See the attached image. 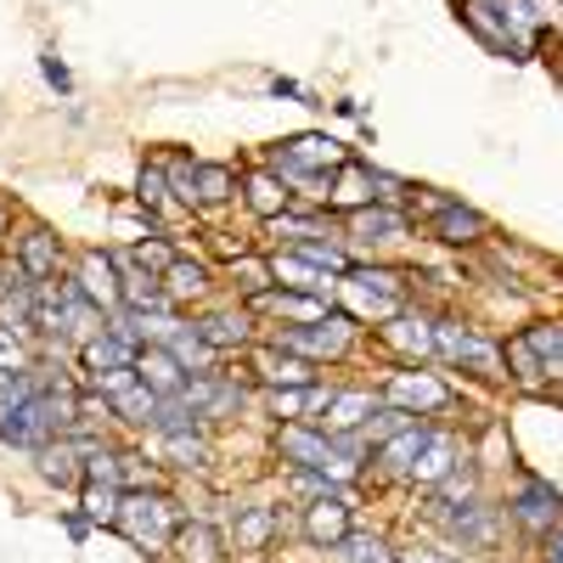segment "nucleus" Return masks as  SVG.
I'll use <instances>...</instances> for the list:
<instances>
[{
  "instance_id": "1",
  "label": "nucleus",
  "mask_w": 563,
  "mask_h": 563,
  "mask_svg": "<svg viewBox=\"0 0 563 563\" xmlns=\"http://www.w3.org/2000/svg\"><path fill=\"white\" fill-rule=\"evenodd\" d=\"M113 525H119L124 541L141 547V552H169V547H175V530H180L186 519H180V507H175L169 496H158V490H124Z\"/></svg>"
},
{
  "instance_id": "2",
  "label": "nucleus",
  "mask_w": 563,
  "mask_h": 563,
  "mask_svg": "<svg viewBox=\"0 0 563 563\" xmlns=\"http://www.w3.org/2000/svg\"><path fill=\"white\" fill-rule=\"evenodd\" d=\"M456 18L467 23V34H474L485 52H496V57H512V63H525L536 45L512 29V18H507V0H456Z\"/></svg>"
},
{
  "instance_id": "3",
  "label": "nucleus",
  "mask_w": 563,
  "mask_h": 563,
  "mask_svg": "<svg viewBox=\"0 0 563 563\" xmlns=\"http://www.w3.org/2000/svg\"><path fill=\"white\" fill-rule=\"evenodd\" d=\"M406 288H411V282L400 271H384V265H350L344 271V294L372 321H395L406 310Z\"/></svg>"
},
{
  "instance_id": "4",
  "label": "nucleus",
  "mask_w": 563,
  "mask_h": 563,
  "mask_svg": "<svg viewBox=\"0 0 563 563\" xmlns=\"http://www.w3.org/2000/svg\"><path fill=\"white\" fill-rule=\"evenodd\" d=\"M434 355H445L451 366L462 372H474V378H507V361H501V344L479 339L474 327H462V321H434Z\"/></svg>"
},
{
  "instance_id": "5",
  "label": "nucleus",
  "mask_w": 563,
  "mask_h": 563,
  "mask_svg": "<svg viewBox=\"0 0 563 563\" xmlns=\"http://www.w3.org/2000/svg\"><path fill=\"white\" fill-rule=\"evenodd\" d=\"M350 344H355V316H339V310H327L321 321H305V327L276 333V350L305 355V361H339V355H350Z\"/></svg>"
},
{
  "instance_id": "6",
  "label": "nucleus",
  "mask_w": 563,
  "mask_h": 563,
  "mask_svg": "<svg viewBox=\"0 0 563 563\" xmlns=\"http://www.w3.org/2000/svg\"><path fill=\"white\" fill-rule=\"evenodd\" d=\"M175 395L198 422H225V417H238L249 406V389L238 378H225V372H192Z\"/></svg>"
},
{
  "instance_id": "7",
  "label": "nucleus",
  "mask_w": 563,
  "mask_h": 563,
  "mask_svg": "<svg viewBox=\"0 0 563 563\" xmlns=\"http://www.w3.org/2000/svg\"><path fill=\"white\" fill-rule=\"evenodd\" d=\"M389 406H400V411H411V417H434V411H445L456 395H451V384L445 378H434V372H395V378L378 389Z\"/></svg>"
},
{
  "instance_id": "8",
  "label": "nucleus",
  "mask_w": 563,
  "mask_h": 563,
  "mask_svg": "<svg viewBox=\"0 0 563 563\" xmlns=\"http://www.w3.org/2000/svg\"><path fill=\"white\" fill-rule=\"evenodd\" d=\"M507 512H512V525H519L525 536H536V541H541V536L563 519V496H558L547 479H525V485H519V496L507 501Z\"/></svg>"
},
{
  "instance_id": "9",
  "label": "nucleus",
  "mask_w": 563,
  "mask_h": 563,
  "mask_svg": "<svg viewBox=\"0 0 563 563\" xmlns=\"http://www.w3.org/2000/svg\"><path fill=\"white\" fill-rule=\"evenodd\" d=\"M434 519H440V525H445L462 547H474V552L496 541V507H485L479 496L451 501V507H440V501H434Z\"/></svg>"
},
{
  "instance_id": "10",
  "label": "nucleus",
  "mask_w": 563,
  "mask_h": 563,
  "mask_svg": "<svg viewBox=\"0 0 563 563\" xmlns=\"http://www.w3.org/2000/svg\"><path fill=\"white\" fill-rule=\"evenodd\" d=\"M97 445L85 429L79 434H63V440H52V445H40L34 456H40V474L52 479L57 490H68V485H85V451Z\"/></svg>"
},
{
  "instance_id": "11",
  "label": "nucleus",
  "mask_w": 563,
  "mask_h": 563,
  "mask_svg": "<svg viewBox=\"0 0 563 563\" xmlns=\"http://www.w3.org/2000/svg\"><path fill=\"white\" fill-rule=\"evenodd\" d=\"M198 333L214 355H231V350H249L254 344V310L249 305H225V310H209L198 316Z\"/></svg>"
},
{
  "instance_id": "12",
  "label": "nucleus",
  "mask_w": 563,
  "mask_h": 563,
  "mask_svg": "<svg viewBox=\"0 0 563 563\" xmlns=\"http://www.w3.org/2000/svg\"><path fill=\"white\" fill-rule=\"evenodd\" d=\"M79 294L97 305L102 316H113V310H124V288H119V265H113V254H97L90 249L85 260H79Z\"/></svg>"
},
{
  "instance_id": "13",
  "label": "nucleus",
  "mask_w": 563,
  "mask_h": 563,
  "mask_svg": "<svg viewBox=\"0 0 563 563\" xmlns=\"http://www.w3.org/2000/svg\"><path fill=\"white\" fill-rule=\"evenodd\" d=\"M350 530H355V525H350L344 490H327V496H316V501L305 507V536H310L316 547H344Z\"/></svg>"
},
{
  "instance_id": "14",
  "label": "nucleus",
  "mask_w": 563,
  "mask_h": 563,
  "mask_svg": "<svg viewBox=\"0 0 563 563\" xmlns=\"http://www.w3.org/2000/svg\"><path fill=\"white\" fill-rule=\"evenodd\" d=\"M254 378L265 384V389H305V384H316V361H305V355H288V350H260L254 355Z\"/></svg>"
},
{
  "instance_id": "15",
  "label": "nucleus",
  "mask_w": 563,
  "mask_h": 563,
  "mask_svg": "<svg viewBox=\"0 0 563 563\" xmlns=\"http://www.w3.org/2000/svg\"><path fill=\"white\" fill-rule=\"evenodd\" d=\"M429 422H411V429H400V434H389L378 451V474H389V479H411V467H417V456H422V445H429Z\"/></svg>"
},
{
  "instance_id": "16",
  "label": "nucleus",
  "mask_w": 563,
  "mask_h": 563,
  "mask_svg": "<svg viewBox=\"0 0 563 563\" xmlns=\"http://www.w3.org/2000/svg\"><path fill=\"white\" fill-rule=\"evenodd\" d=\"M276 536H282V512H276V507H265V501H254V507H238V525H231V547H238L243 558L265 552Z\"/></svg>"
},
{
  "instance_id": "17",
  "label": "nucleus",
  "mask_w": 563,
  "mask_h": 563,
  "mask_svg": "<svg viewBox=\"0 0 563 563\" xmlns=\"http://www.w3.org/2000/svg\"><path fill=\"white\" fill-rule=\"evenodd\" d=\"M429 231H434L440 243H451V249H474V243H485L490 220H485L479 209H467V203H440Z\"/></svg>"
},
{
  "instance_id": "18",
  "label": "nucleus",
  "mask_w": 563,
  "mask_h": 563,
  "mask_svg": "<svg viewBox=\"0 0 563 563\" xmlns=\"http://www.w3.org/2000/svg\"><path fill=\"white\" fill-rule=\"evenodd\" d=\"M135 378L147 384L153 395H175L186 378H192V372H186V366H180V361H175L164 344H141V350H135Z\"/></svg>"
},
{
  "instance_id": "19",
  "label": "nucleus",
  "mask_w": 563,
  "mask_h": 563,
  "mask_svg": "<svg viewBox=\"0 0 563 563\" xmlns=\"http://www.w3.org/2000/svg\"><path fill=\"white\" fill-rule=\"evenodd\" d=\"M384 344H389L395 355H406V361H429V355H434V321L400 310L395 321H384Z\"/></svg>"
},
{
  "instance_id": "20",
  "label": "nucleus",
  "mask_w": 563,
  "mask_h": 563,
  "mask_svg": "<svg viewBox=\"0 0 563 563\" xmlns=\"http://www.w3.org/2000/svg\"><path fill=\"white\" fill-rule=\"evenodd\" d=\"M384 406V395L378 389H333V400H327V434H350V429H366V417Z\"/></svg>"
},
{
  "instance_id": "21",
  "label": "nucleus",
  "mask_w": 563,
  "mask_h": 563,
  "mask_svg": "<svg viewBox=\"0 0 563 563\" xmlns=\"http://www.w3.org/2000/svg\"><path fill=\"white\" fill-rule=\"evenodd\" d=\"M243 198L260 220H276V214H288L294 209V192H288V180H282L276 169H249L243 175Z\"/></svg>"
},
{
  "instance_id": "22",
  "label": "nucleus",
  "mask_w": 563,
  "mask_h": 563,
  "mask_svg": "<svg viewBox=\"0 0 563 563\" xmlns=\"http://www.w3.org/2000/svg\"><path fill=\"white\" fill-rule=\"evenodd\" d=\"M327 203H333L339 214H350V209H366L372 203V164H339L333 169V180H327Z\"/></svg>"
},
{
  "instance_id": "23",
  "label": "nucleus",
  "mask_w": 563,
  "mask_h": 563,
  "mask_svg": "<svg viewBox=\"0 0 563 563\" xmlns=\"http://www.w3.org/2000/svg\"><path fill=\"white\" fill-rule=\"evenodd\" d=\"M18 265H23L34 282H52V276H57V265H63V243L52 238V225H29V231H23Z\"/></svg>"
},
{
  "instance_id": "24",
  "label": "nucleus",
  "mask_w": 563,
  "mask_h": 563,
  "mask_svg": "<svg viewBox=\"0 0 563 563\" xmlns=\"http://www.w3.org/2000/svg\"><path fill=\"white\" fill-rule=\"evenodd\" d=\"M175 558H180V563H225V536H220L214 525L192 519V525L175 530Z\"/></svg>"
},
{
  "instance_id": "25",
  "label": "nucleus",
  "mask_w": 563,
  "mask_h": 563,
  "mask_svg": "<svg viewBox=\"0 0 563 563\" xmlns=\"http://www.w3.org/2000/svg\"><path fill=\"white\" fill-rule=\"evenodd\" d=\"M344 225H350V238H361V243H395V238H406V214H395V209H350L344 214Z\"/></svg>"
},
{
  "instance_id": "26",
  "label": "nucleus",
  "mask_w": 563,
  "mask_h": 563,
  "mask_svg": "<svg viewBox=\"0 0 563 563\" xmlns=\"http://www.w3.org/2000/svg\"><path fill=\"white\" fill-rule=\"evenodd\" d=\"M79 361H85V372L90 378H102V372H119V366H135V344H124V339H113L108 327L97 339H85L79 344Z\"/></svg>"
},
{
  "instance_id": "27",
  "label": "nucleus",
  "mask_w": 563,
  "mask_h": 563,
  "mask_svg": "<svg viewBox=\"0 0 563 563\" xmlns=\"http://www.w3.org/2000/svg\"><path fill=\"white\" fill-rule=\"evenodd\" d=\"M108 406H113V417L119 422H130V429H153V411H158V395L141 384V378H130V384H119L113 395H108Z\"/></svg>"
},
{
  "instance_id": "28",
  "label": "nucleus",
  "mask_w": 563,
  "mask_h": 563,
  "mask_svg": "<svg viewBox=\"0 0 563 563\" xmlns=\"http://www.w3.org/2000/svg\"><path fill=\"white\" fill-rule=\"evenodd\" d=\"M164 294H169V305L203 299V294H209V265H203V260H186V254H175V265L164 271Z\"/></svg>"
},
{
  "instance_id": "29",
  "label": "nucleus",
  "mask_w": 563,
  "mask_h": 563,
  "mask_svg": "<svg viewBox=\"0 0 563 563\" xmlns=\"http://www.w3.org/2000/svg\"><path fill=\"white\" fill-rule=\"evenodd\" d=\"M164 350H169V355H175V361H180L186 372H214V361H220V355H214V350L203 344V333H198V321H180L175 333L164 339Z\"/></svg>"
},
{
  "instance_id": "30",
  "label": "nucleus",
  "mask_w": 563,
  "mask_h": 563,
  "mask_svg": "<svg viewBox=\"0 0 563 563\" xmlns=\"http://www.w3.org/2000/svg\"><path fill=\"white\" fill-rule=\"evenodd\" d=\"M271 276L282 282V288H294V294H327V271H316L305 254H276L271 260Z\"/></svg>"
},
{
  "instance_id": "31",
  "label": "nucleus",
  "mask_w": 563,
  "mask_h": 563,
  "mask_svg": "<svg viewBox=\"0 0 563 563\" xmlns=\"http://www.w3.org/2000/svg\"><path fill=\"white\" fill-rule=\"evenodd\" d=\"M451 467H456V440L434 429L429 445H422V456H417V467H411V485H440Z\"/></svg>"
},
{
  "instance_id": "32",
  "label": "nucleus",
  "mask_w": 563,
  "mask_h": 563,
  "mask_svg": "<svg viewBox=\"0 0 563 563\" xmlns=\"http://www.w3.org/2000/svg\"><path fill=\"white\" fill-rule=\"evenodd\" d=\"M243 192V175L231 164H198V209H220Z\"/></svg>"
},
{
  "instance_id": "33",
  "label": "nucleus",
  "mask_w": 563,
  "mask_h": 563,
  "mask_svg": "<svg viewBox=\"0 0 563 563\" xmlns=\"http://www.w3.org/2000/svg\"><path fill=\"white\" fill-rule=\"evenodd\" d=\"M525 339H530L536 355H541V378H547L552 389H563V321H541V327H530Z\"/></svg>"
},
{
  "instance_id": "34",
  "label": "nucleus",
  "mask_w": 563,
  "mask_h": 563,
  "mask_svg": "<svg viewBox=\"0 0 563 563\" xmlns=\"http://www.w3.org/2000/svg\"><path fill=\"white\" fill-rule=\"evenodd\" d=\"M501 361H507V378L519 384V389H541V384H547V378H541V355H536V344H530L525 333L501 344Z\"/></svg>"
},
{
  "instance_id": "35",
  "label": "nucleus",
  "mask_w": 563,
  "mask_h": 563,
  "mask_svg": "<svg viewBox=\"0 0 563 563\" xmlns=\"http://www.w3.org/2000/svg\"><path fill=\"white\" fill-rule=\"evenodd\" d=\"M164 456H169V467H180V474H203V467L214 462L203 434H164Z\"/></svg>"
},
{
  "instance_id": "36",
  "label": "nucleus",
  "mask_w": 563,
  "mask_h": 563,
  "mask_svg": "<svg viewBox=\"0 0 563 563\" xmlns=\"http://www.w3.org/2000/svg\"><path fill=\"white\" fill-rule=\"evenodd\" d=\"M158 164H164V175H169V198H175L180 209H198V158L175 153V158H158Z\"/></svg>"
},
{
  "instance_id": "37",
  "label": "nucleus",
  "mask_w": 563,
  "mask_h": 563,
  "mask_svg": "<svg viewBox=\"0 0 563 563\" xmlns=\"http://www.w3.org/2000/svg\"><path fill=\"white\" fill-rule=\"evenodd\" d=\"M135 203L147 209L153 220H158V214L175 203V198H169V175H164V164H158V158H153V164H141V180H135Z\"/></svg>"
},
{
  "instance_id": "38",
  "label": "nucleus",
  "mask_w": 563,
  "mask_h": 563,
  "mask_svg": "<svg viewBox=\"0 0 563 563\" xmlns=\"http://www.w3.org/2000/svg\"><path fill=\"white\" fill-rule=\"evenodd\" d=\"M339 552H344L350 563H400V552H389L384 536H366V530H350Z\"/></svg>"
},
{
  "instance_id": "39",
  "label": "nucleus",
  "mask_w": 563,
  "mask_h": 563,
  "mask_svg": "<svg viewBox=\"0 0 563 563\" xmlns=\"http://www.w3.org/2000/svg\"><path fill=\"white\" fill-rule=\"evenodd\" d=\"M79 501H85V519H90V525H113V519H119L124 490H119V485H85V496H79Z\"/></svg>"
},
{
  "instance_id": "40",
  "label": "nucleus",
  "mask_w": 563,
  "mask_h": 563,
  "mask_svg": "<svg viewBox=\"0 0 563 563\" xmlns=\"http://www.w3.org/2000/svg\"><path fill=\"white\" fill-rule=\"evenodd\" d=\"M130 260H135L141 271H153V276L164 282V271L175 265V249L164 243V231H158V238H147V243H135V249H130Z\"/></svg>"
},
{
  "instance_id": "41",
  "label": "nucleus",
  "mask_w": 563,
  "mask_h": 563,
  "mask_svg": "<svg viewBox=\"0 0 563 563\" xmlns=\"http://www.w3.org/2000/svg\"><path fill=\"white\" fill-rule=\"evenodd\" d=\"M34 366L29 350H23V333H12V327H0V372H23Z\"/></svg>"
},
{
  "instance_id": "42",
  "label": "nucleus",
  "mask_w": 563,
  "mask_h": 563,
  "mask_svg": "<svg viewBox=\"0 0 563 563\" xmlns=\"http://www.w3.org/2000/svg\"><path fill=\"white\" fill-rule=\"evenodd\" d=\"M231 276H243L238 288H243L249 299H254V294H265L271 282H276V276H271V265H260V260H243V265H231Z\"/></svg>"
},
{
  "instance_id": "43",
  "label": "nucleus",
  "mask_w": 563,
  "mask_h": 563,
  "mask_svg": "<svg viewBox=\"0 0 563 563\" xmlns=\"http://www.w3.org/2000/svg\"><path fill=\"white\" fill-rule=\"evenodd\" d=\"M40 74H45V79H52L57 90H74V79H68V68H63V63H57L52 52H45V57H40Z\"/></svg>"
},
{
  "instance_id": "44",
  "label": "nucleus",
  "mask_w": 563,
  "mask_h": 563,
  "mask_svg": "<svg viewBox=\"0 0 563 563\" xmlns=\"http://www.w3.org/2000/svg\"><path fill=\"white\" fill-rule=\"evenodd\" d=\"M541 547H547V552H541L547 563H563V519H558V525H552V530L541 536Z\"/></svg>"
},
{
  "instance_id": "45",
  "label": "nucleus",
  "mask_w": 563,
  "mask_h": 563,
  "mask_svg": "<svg viewBox=\"0 0 563 563\" xmlns=\"http://www.w3.org/2000/svg\"><path fill=\"white\" fill-rule=\"evenodd\" d=\"M7 220H12V203H7V198H0V231H7Z\"/></svg>"
},
{
  "instance_id": "46",
  "label": "nucleus",
  "mask_w": 563,
  "mask_h": 563,
  "mask_svg": "<svg viewBox=\"0 0 563 563\" xmlns=\"http://www.w3.org/2000/svg\"><path fill=\"white\" fill-rule=\"evenodd\" d=\"M558 7H563V0H558Z\"/></svg>"
}]
</instances>
